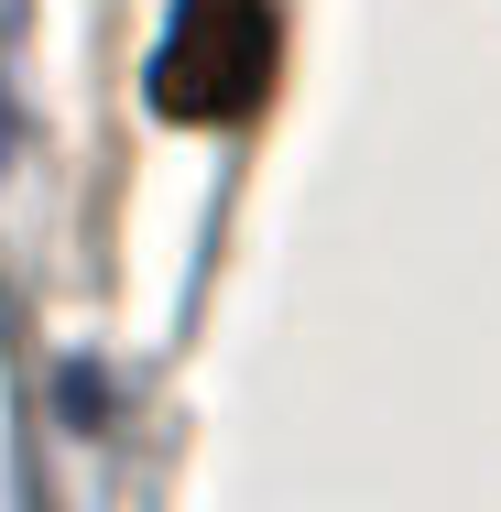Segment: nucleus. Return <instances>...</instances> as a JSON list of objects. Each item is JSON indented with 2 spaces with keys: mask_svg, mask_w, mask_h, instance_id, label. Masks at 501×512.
Listing matches in <instances>:
<instances>
[{
  "mask_svg": "<svg viewBox=\"0 0 501 512\" xmlns=\"http://www.w3.org/2000/svg\"><path fill=\"white\" fill-rule=\"evenodd\" d=\"M0 164H11V99H0Z\"/></svg>",
  "mask_w": 501,
  "mask_h": 512,
  "instance_id": "2",
  "label": "nucleus"
},
{
  "mask_svg": "<svg viewBox=\"0 0 501 512\" xmlns=\"http://www.w3.org/2000/svg\"><path fill=\"white\" fill-rule=\"evenodd\" d=\"M273 55H284L273 0H175L142 99L164 120H186V131H229V120H251L273 99Z\"/></svg>",
  "mask_w": 501,
  "mask_h": 512,
  "instance_id": "1",
  "label": "nucleus"
}]
</instances>
